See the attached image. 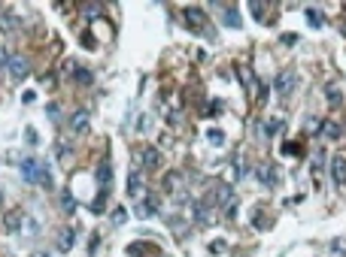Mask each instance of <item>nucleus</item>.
Returning <instances> with one entry per match:
<instances>
[{"mask_svg": "<svg viewBox=\"0 0 346 257\" xmlns=\"http://www.w3.org/2000/svg\"><path fill=\"white\" fill-rule=\"evenodd\" d=\"M328 103H331V106H337V103H340V91H337L334 85H328Z\"/></svg>", "mask_w": 346, "mask_h": 257, "instance_id": "412c9836", "label": "nucleus"}, {"mask_svg": "<svg viewBox=\"0 0 346 257\" xmlns=\"http://www.w3.org/2000/svg\"><path fill=\"white\" fill-rule=\"evenodd\" d=\"M143 163H146L149 169L161 166V152H158V148H146V152H143Z\"/></svg>", "mask_w": 346, "mask_h": 257, "instance_id": "1a4fd4ad", "label": "nucleus"}, {"mask_svg": "<svg viewBox=\"0 0 346 257\" xmlns=\"http://www.w3.org/2000/svg\"><path fill=\"white\" fill-rule=\"evenodd\" d=\"M58 115H61V109H58V106L52 103V106H49V118H58Z\"/></svg>", "mask_w": 346, "mask_h": 257, "instance_id": "a878e982", "label": "nucleus"}, {"mask_svg": "<svg viewBox=\"0 0 346 257\" xmlns=\"http://www.w3.org/2000/svg\"><path fill=\"white\" fill-rule=\"evenodd\" d=\"M0 203H3V191H0Z\"/></svg>", "mask_w": 346, "mask_h": 257, "instance_id": "c85d7f7f", "label": "nucleus"}, {"mask_svg": "<svg viewBox=\"0 0 346 257\" xmlns=\"http://www.w3.org/2000/svg\"><path fill=\"white\" fill-rule=\"evenodd\" d=\"M282 155H301V145L289 142V145H282Z\"/></svg>", "mask_w": 346, "mask_h": 257, "instance_id": "4be33fe9", "label": "nucleus"}, {"mask_svg": "<svg viewBox=\"0 0 346 257\" xmlns=\"http://www.w3.org/2000/svg\"><path fill=\"white\" fill-rule=\"evenodd\" d=\"M182 15H185V22H188V28H191V31H204V33H209L207 31V15H204V9H198V6H185V12H182Z\"/></svg>", "mask_w": 346, "mask_h": 257, "instance_id": "f03ea898", "label": "nucleus"}, {"mask_svg": "<svg viewBox=\"0 0 346 257\" xmlns=\"http://www.w3.org/2000/svg\"><path fill=\"white\" fill-rule=\"evenodd\" d=\"M225 22H228V28H240V12L234 6H228L225 9Z\"/></svg>", "mask_w": 346, "mask_h": 257, "instance_id": "ddd939ff", "label": "nucleus"}, {"mask_svg": "<svg viewBox=\"0 0 346 257\" xmlns=\"http://www.w3.org/2000/svg\"><path fill=\"white\" fill-rule=\"evenodd\" d=\"M307 18H310V25H313V28H322V22H325V18H322V15L316 12V9H307Z\"/></svg>", "mask_w": 346, "mask_h": 257, "instance_id": "6ab92c4d", "label": "nucleus"}, {"mask_svg": "<svg viewBox=\"0 0 346 257\" xmlns=\"http://www.w3.org/2000/svg\"><path fill=\"white\" fill-rule=\"evenodd\" d=\"M88 127V112H73L70 115V130H85Z\"/></svg>", "mask_w": 346, "mask_h": 257, "instance_id": "9d476101", "label": "nucleus"}, {"mask_svg": "<svg viewBox=\"0 0 346 257\" xmlns=\"http://www.w3.org/2000/svg\"><path fill=\"white\" fill-rule=\"evenodd\" d=\"M331 176H334V185H343L346 182V158L337 155V158L331 161Z\"/></svg>", "mask_w": 346, "mask_h": 257, "instance_id": "423d86ee", "label": "nucleus"}, {"mask_svg": "<svg viewBox=\"0 0 346 257\" xmlns=\"http://www.w3.org/2000/svg\"><path fill=\"white\" fill-rule=\"evenodd\" d=\"M34 91H25V94H22V100H25V103H34Z\"/></svg>", "mask_w": 346, "mask_h": 257, "instance_id": "bb28decb", "label": "nucleus"}, {"mask_svg": "<svg viewBox=\"0 0 346 257\" xmlns=\"http://www.w3.org/2000/svg\"><path fill=\"white\" fill-rule=\"evenodd\" d=\"M98 242H101V236H98V233H94V236H91V245H88V251H91V254H94V251H98Z\"/></svg>", "mask_w": 346, "mask_h": 257, "instance_id": "393cba45", "label": "nucleus"}, {"mask_svg": "<svg viewBox=\"0 0 346 257\" xmlns=\"http://www.w3.org/2000/svg\"><path fill=\"white\" fill-rule=\"evenodd\" d=\"M258 179H261V185H277V173H274V166H258Z\"/></svg>", "mask_w": 346, "mask_h": 257, "instance_id": "9b49d317", "label": "nucleus"}, {"mask_svg": "<svg viewBox=\"0 0 346 257\" xmlns=\"http://www.w3.org/2000/svg\"><path fill=\"white\" fill-rule=\"evenodd\" d=\"M195 221H198V224H209V221H213V218H209V209L204 203H195Z\"/></svg>", "mask_w": 346, "mask_h": 257, "instance_id": "f8f14e48", "label": "nucleus"}, {"mask_svg": "<svg viewBox=\"0 0 346 257\" xmlns=\"http://www.w3.org/2000/svg\"><path fill=\"white\" fill-rule=\"evenodd\" d=\"M22 179L28 182V185H52V173H49V166L43 161H36V158H25L22 161Z\"/></svg>", "mask_w": 346, "mask_h": 257, "instance_id": "f257e3e1", "label": "nucleus"}, {"mask_svg": "<svg viewBox=\"0 0 346 257\" xmlns=\"http://www.w3.org/2000/svg\"><path fill=\"white\" fill-rule=\"evenodd\" d=\"M73 239H76V230L73 227H64L61 236H58V251H70L73 248Z\"/></svg>", "mask_w": 346, "mask_h": 257, "instance_id": "0eeeda50", "label": "nucleus"}, {"mask_svg": "<svg viewBox=\"0 0 346 257\" xmlns=\"http://www.w3.org/2000/svg\"><path fill=\"white\" fill-rule=\"evenodd\" d=\"M6 70H9L12 79H25V76H28V58H25V55H9Z\"/></svg>", "mask_w": 346, "mask_h": 257, "instance_id": "20e7f679", "label": "nucleus"}, {"mask_svg": "<svg viewBox=\"0 0 346 257\" xmlns=\"http://www.w3.org/2000/svg\"><path fill=\"white\" fill-rule=\"evenodd\" d=\"M73 79H76V82H82V85H91V82H94V76H91V73H88L85 67H76V73H73Z\"/></svg>", "mask_w": 346, "mask_h": 257, "instance_id": "4468645a", "label": "nucleus"}, {"mask_svg": "<svg viewBox=\"0 0 346 257\" xmlns=\"http://www.w3.org/2000/svg\"><path fill=\"white\" fill-rule=\"evenodd\" d=\"M143 173H140V169H131V173H128V197H131V200H140V197H143Z\"/></svg>", "mask_w": 346, "mask_h": 257, "instance_id": "39448f33", "label": "nucleus"}, {"mask_svg": "<svg viewBox=\"0 0 346 257\" xmlns=\"http://www.w3.org/2000/svg\"><path fill=\"white\" fill-rule=\"evenodd\" d=\"M322 133L328 136V139H337L343 130H340V124H334V121H328V124H322Z\"/></svg>", "mask_w": 346, "mask_h": 257, "instance_id": "dca6fc26", "label": "nucleus"}, {"mask_svg": "<svg viewBox=\"0 0 346 257\" xmlns=\"http://www.w3.org/2000/svg\"><path fill=\"white\" fill-rule=\"evenodd\" d=\"M207 139H209V142H216V145H219V142H225V133H222V130H216V127H213V130H209V133H207Z\"/></svg>", "mask_w": 346, "mask_h": 257, "instance_id": "aec40b11", "label": "nucleus"}, {"mask_svg": "<svg viewBox=\"0 0 346 257\" xmlns=\"http://www.w3.org/2000/svg\"><path fill=\"white\" fill-rule=\"evenodd\" d=\"M279 127H282V124H279L277 118H271V121H264V124H261V133H264V136H277Z\"/></svg>", "mask_w": 346, "mask_h": 257, "instance_id": "2eb2a0df", "label": "nucleus"}, {"mask_svg": "<svg viewBox=\"0 0 346 257\" xmlns=\"http://www.w3.org/2000/svg\"><path fill=\"white\" fill-rule=\"evenodd\" d=\"M125 218H128V212H125V209H116V212H112V224H122Z\"/></svg>", "mask_w": 346, "mask_h": 257, "instance_id": "5701e85b", "label": "nucleus"}, {"mask_svg": "<svg viewBox=\"0 0 346 257\" xmlns=\"http://www.w3.org/2000/svg\"><path fill=\"white\" fill-rule=\"evenodd\" d=\"M295 82H298V79H295V73H292V70H282L277 79H274V88H277L279 97H289L292 91H295Z\"/></svg>", "mask_w": 346, "mask_h": 257, "instance_id": "7ed1b4c3", "label": "nucleus"}, {"mask_svg": "<svg viewBox=\"0 0 346 257\" xmlns=\"http://www.w3.org/2000/svg\"><path fill=\"white\" fill-rule=\"evenodd\" d=\"M61 203H64V209H67V212H73V209H76V203H73V197H70V194H64V197H61Z\"/></svg>", "mask_w": 346, "mask_h": 257, "instance_id": "b1692460", "label": "nucleus"}, {"mask_svg": "<svg viewBox=\"0 0 346 257\" xmlns=\"http://www.w3.org/2000/svg\"><path fill=\"white\" fill-rule=\"evenodd\" d=\"M128 254H131V257L149 254V245H140V242H134V245H128Z\"/></svg>", "mask_w": 346, "mask_h": 257, "instance_id": "a211bd4d", "label": "nucleus"}, {"mask_svg": "<svg viewBox=\"0 0 346 257\" xmlns=\"http://www.w3.org/2000/svg\"><path fill=\"white\" fill-rule=\"evenodd\" d=\"M31 257H49V254H46V251H34Z\"/></svg>", "mask_w": 346, "mask_h": 257, "instance_id": "cd10ccee", "label": "nucleus"}, {"mask_svg": "<svg viewBox=\"0 0 346 257\" xmlns=\"http://www.w3.org/2000/svg\"><path fill=\"white\" fill-rule=\"evenodd\" d=\"M155 212H158V197H146V200L140 203V215H143V218H152Z\"/></svg>", "mask_w": 346, "mask_h": 257, "instance_id": "6e6552de", "label": "nucleus"}, {"mask_svg": "<svg viewBox=\"0 0 346 257\" xmlns=\"http://www.w3.org/2000/svg\"><path fill=\"white\" fill-rule=\"evenodd\" d=\"M98 179L104 182V188H109V182H112V166H109V163H104V166L98 169Z\"/></svg>", "mask_w": 346, "mask_h": 257, "instance_id": "f3484780", "label": "nucleus"}]
</instances>
